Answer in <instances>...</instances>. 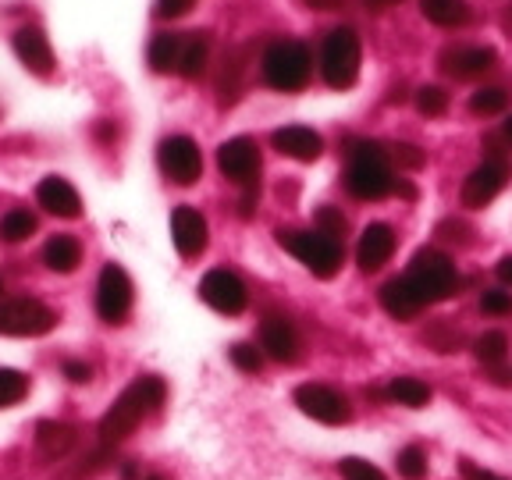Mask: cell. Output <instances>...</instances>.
Instances as JSON below:
<instances>
[{
    "mask_svg": "<svg viewBox=\"0 0 512 480\" xmlns=\"http://www.w3.org/2000/svg\"><path fill=\"white\" fill-rule=\"evenodd\" d=\"M164 395H168V384L160 381V377H153V374L136 377V381L114 399V406L104 413V420H100V441H104L107 448L121 445L153 409L164 406Z\"/></svg>",
    "mask_w": 512,
    "mask_h": 480,
    "instance_id": "obj_1",
    "label": "cell"
},
{
    "mask_svg": "<svg viewBox=\"0 0 512 480\" xmlns=\"http://www.w3.org/2000/svg\"><path fill=\"white\" fill-rule=\"evenodd\" d=\"M345 189L356 200H384L395 192V175L388 168V153L381 143L356 139L349 143V168H345Z\"/></svg>",
    "mask_w": 512,
    "mask_h": 480,
    "instance_id": "obj_2",
    "label": "cell"
},
{
    "mask_svg": "<svg viewBox=\"0 0 512 480\" xmlns=\"http://www.w3.org/2000/svg\"><path fill=\"white\" fill-rule=\"evenodd\" d=\"M260 75L278 93H299L310 86L313 54L303 40H274L260 57Z\"/></svg>",
    "mask_w": 512,
    "mask_h": 480,
    "instance_id": "obj_3",
    "label": "cell"
},
{
    "mask_svg": "<svg viewBox=\"0 0 512 480\" xmlns=\"http://www.w3.org/2000/svg\"><path fill=\"white\" fill-rule=\"evenodd\" d=\"M402 281H406L409 292L420 299V306L441 303V299L456 296V288H459L456 264H452L445 253H438V249H420V253L409 260V271Z\"/></svg>",
    "mask_w": 512,
    "mask_h": 480,
    "instance_id": "obj_4",
    "label": "cell"
},
{
    "mask_svg": "<svg viewBox=\"0 0 512 480\" xmlns=\"http://www.w3.org/2000/svg\"><path fill=\"white\" fill-rule=\"evenodd\" d=\"M320 75L331 89H352L360 79V36L352 25H338L320 47Z\"/></svg>",
    "mask_w": 512,
    "mask_h": 480,
    "instance_id": "obj_5",
    "label": "cell"
},
{
    "mask_svg": "<svg viewBox=\"0 0 512 480\" xmlns=\"http://www.w3.org/2000/svg\"><path fill=\"white\" fill-rule=\"evenodd\" d=\"M278 242L296 256L313 278H335L342 271V242L320 235L317 228L313 232H278Z\"/></svg>",
    "mask_w": 512,
    "mask_h": 480,
    "instance_id": "obj_6",
    "label": "cell"
},
{
    "mask_svg": "<svg viewBox=\"0 0 512 480\" xmlns=\"http://www.w3.org/2000/svg\"><path fill=\"white\" fill-rule=\"evenodd\" d=\"M57 324V313L32 296L0 299V335L8 338H36L47 335Z\"/></svg>",
    "mask_w": 512,
    "mask_h": 480,
    "instance_id": "obj_7",
    "label": "cell"
},
{
    "mask_svg": "<svg viewBox=\"0 0 512 480\" xmlns=\"http://www.w3.org/2000/svg\"><path fill=\"white\" fill-rule=\"evenodd\" d=\"M132 299H136V288L132 278L121 264H104L100 278H96V313L107 324H121V320L132 313Z\"/></svg>",
    "mask_w": 512,
    "mask_h": 480,
    "instance_id": "obj_8",
    "label": "cell"
},
{
    "mask_svg": "<svg viewBox=\"0 0 512 480\" xmlns=\"http://www.w3.org/2000/svg\"><path fill=\"white\" fill-rule=\"evenodd\" d=\"M217 168H221V175L228 182L239 185L242 192H249L260 185V168L264 164H260V150H256L253 139L239 136L217 146Z\"/></svg>",
    "mask_w": 512,
    "mask_h": 480,
    "instance_id": "obj_9",
    "label": "cell"
},
{
    "mask_svg": "<svg viewBox=\"0 0 512 480\" xmlns=\"http://www.w3.org/2000/svg\"><path fill=\"white\" fill-rule=\"evenodd\" d=\"M296 406L303 409L310 420L317 424H328V427H338V424H349L352 420V406L338 388L331 384H299L296 388Z\"/></svg>",
    "mask_w": 512,
    "mask_h": 480,
    "instance_id": "obj_10",
    "label": "cell"
},
{
    "mask_svg": "<svg viewBox=\"0 0 512 480\" xmlns=\"http://www.w3.org/2000/svg\"><path fill=\"white\" fill-rule=\"evenodd\" d=\"M160 171L171 178L175 185H196L203 175V153L200 143L189 136H168L157 150Z\"/></svg>",
    "mask_w": 512,
    "mask_h": 480,
    "instance_id": "obj_11",
    "label": "cell"
},
{
    "mask_svg": "<svg viewBox=\"0 0 512 480\" xmlns=\"http://www.w3.org/2000/svg\"><path fill=\"white\" fill-rule=\"evenodd\" d=\"M200 296L210 310L224 313V317H235V313H242L249 303V292H246V285H242V278L232 271H224V267H214V271L203 274Z\"/></svg>",
    "mask_w": 512,
    "mask_h": 480,
    "instance_id": "obj_12",
    "label": "cell"
},
{
    "mask_svg": "<svg viewBox=\"0 0 512 480\" xmlns=\"http://www.w3.org/2000/svg\"><path fill=\"white\" fill-rule=\"evenodd\" d=\"M509 175H512L509 160H502V157L484 160V164H480V168H473V171H470V178L463 182V207L484 210L491 200H495L498 192L505 189Z\"/></svg>",
    "mask_w": 512,
    "mask_h": 480,
    "instance_id": "obj_13",
    "label": "cell"
},
{
    "mask_svg": "<svg viewBox=\"0 0 512 480\" xmlns=\"http://www.w3.org/2000/svg\"><path fill=\"white\" fill-rule=\"evenodd\" d=\"M171 239H175V249L185 256V260L200 256L203 249H207V242H210L207 217H203L200 210H192V207H178L175 214H171Z\"/></svg>",
    "mask_w": 512,
    "mask_h": 480,
    "instance_id": "obj_14",
    "label": "cell"
},
{
    "mask_svg": "<svg viewBox=\"0 0 512 480\" xmlns=\"http://www.w3.org/2000/svg\"><path fill=\"white\" fill-rule=\"evenodd\" d=\"M260 349L271 356L274 363H296L299 360V331L292 328V320L271 313L260 324Z\"/></svg>",
    "mask_w": 512,
    "mask_h": 480,
    "instance_id": "obj_15",
    "label": "cell"
},
{
    "mask_svg": "<svg viewBox=\"0 0 512 480\" xmlns=\"http://www.w3.org/2000/svg\"><path fill=\"white\" fill-rule=\"evenodd\" d=\"M395 253V228L392 224H367L360 235V246H356V264H360L363 274H374L381 271Z\"/></svg>",
    "mask_w": 512,
    "mask_h": 480,
    "instance_id": "obj_16",
    "label": "cell"
},
{
    "mask_svg": "<svg viewBox=\"0 0 512 480\" xmlns=\"http://www.w3.org/2000/svg\"><path fill=\"white\" fill-rule=\"evenodd\" d=\"M15 54L32 75H40V79L54 75V50H50L47 32L36 29V25H22L15 32Z\"/></svg>",
    "mask_w": 512,
    "mask_h": 480,
    "instance_id": "obj_17",
    "label": "cell"
},
{
    "mask_svg": "<svg viewBox=\"0 0 512 480\" xmlns=\"http://www.w3.org/2000/svg\"><path fill=\"white\" fill-rule=\"evenodd\" d=\"M36 203H40L47 214L64 217V221H75L82 214V196L68 178L47 175L40 185H36Z\"/></svg>",
    "mask_w": 512,
    "mask_h": 480,
    "instance_id": "obj_18",
    "label": "cell"
},
{
    "mask_svg": "<svg viewBox=\"0 0 512 480\" xmlns=\"http://www.w3.org/2000/svg\"><path fill=\"white\" fill-rule=\"evenodd\" d=\"M498 64V54L491 47H456L441 54V68L456 79H477V75L491 72Z\"/></svg>",
    "mask_w": 512,
    "mask_h": 480,
    "instance_id": "obj_19",
    "label": "cell"
},
{
    "mask_svg": "<svg viewBox=\"0 0 512 480\" xmlns=\"http://www.w3.org/2000/svg\"><path fill=\"white\" fill-rule=\"evenodd\" d=\"M274 150H281L292 160L310 164V160H317L320 153H324V139H320V132H313V128H306V125H285L274 132Z\"/></svg>",
    "mask_w": 512,
    "mask_h": 480,
    "instance_id": "obj_20",
    "label": "cell"
},
{
    "mask_svg": "<svg viewBox=\"0 0 512 480\" xmlns=\"http://www.w3.org/2000/svg\"><path fill=\"white\" fill-rule=\"evenodd\" d=\"M210 61V36L207 32H185L182 54H178V75L182 79H200Z\"/></svg>",
    "mask_w": 512,
    "mask_h": 480,
    "instance_id": "obj_21",
    "label": "cell"
},
{
    "mask_svg": "<svg viewBox=\"0 0 512 480\" xmlns=\"http://www.w3.org/2000/svg\"><path fill=\"white\" fill-rule=\"evenodd\" d=\"M381 306L388 310V317H395V320H413L416 313L424 310V306H420V299L409 292V285L402 278L384 281V285H381Z\"/></svg>",
    "mask_w": 512,
    "mask_h": 480,
    "instance_id": "obj_22",
    "label": "cell"
},
{
    "mask_svg": "<svg viewBox=\"0 0 512 480\" xmlns=\"http://www.w3.org/2000/svg\"><path fill=\"white\" fill-rule=\"evenodd\" d=\"M43 264L57 274H72L82 264V246L72 235H54V239L43 246Z\"/></svg>",
    "mask_w": 512,
    "mask_h": 480,
    "instance_id": "obj_23",
    "label": "cell"
},
{
    "mask_svg": "<svg viewBox=\"0 0 512 480\" xmlns=\"http://www.w3.org/2000/svg\"><path fill=\"white\" fill-rule=\"evenodd\" d=\"M242 75H246V47L228 50L221 64V75H217V93H221V104H235L242 93Z\"/></svg>",
    "mask_w": 512,
    "mask_h": 480,
    "instance_id": "obj_24",
    "label": "cell"
},
{
    "mask_svg": "<svg viewBox=\"0 0 512 480\" xmlns=\"http://www.w3.org/2000/svg\"><path fill=\"white\" fill-rule=\"evenodd\" d=\"M178 54H182V36L178 32H157L150 40V68L157 75H168V72H178Z\"/></svg>",
    "mask_w": 512,
    "mask_h": 480,
    "instance_id": "obj_25",
    "label": "cell"
},
{
    "mask_svg": "<svg viewBox=\"0 0 512 480\" xmlns=\"http://www.w3.org/2000/svg\"><path fill=\"white\" fill-rule=\"evenodd\" d=\"M72 445H75L72 424H54V420H47V424L36 427V448H40L43 459H61Z\"/></svg>",
    "mask_w": 512,
    "mask_h": 480,
    "instance_id": "obj_26",
    "label": "cell"
},
{
    "mask_svg": "<svg viewBox=\"0 0 512 480\" xmlns=\"http://www.w3.org/2000/svg\"><path fill=\"white\" fill-rule=\"evenodd\" d=\"M427 22L441 25V29H459L470 22V4L466 0H420Z\"/></svg>",
    "mask_w": 512,
    "mask_h": 480,
    "instance_id": "obj_27",
    "label": "cell"
},
{
    "mask_svg": "<svg viewBox=\"0 0 512 480\" xmlns=\"http://www.w3.org/2000/svg\"><path fill=\"white\" fill-rule=\"evenodd\" d=\"M384 395L399 406H409V409H424L431 402V384L420 381V377H392V384L384 388Z\"/></svg>",
    "mask_w": 512,
    "mask_h": 480,
    "instance_id": "obj_28",
    "label": "cell"
},
{
    "mask_svg": "<svg viewBox=\"0 0 512 480\" xmlns=\"http://www.w3.org/2000/svg\"><path fill=\"white\" fill-rule=\"evenodd\" d=\"M509 104H512V93L505 86H480L477 93L470 96V111L480 114V118L509 111Z\"/></svg>",
    "mask_w": 512,
    "mask_h": 480,
    "instance_id": "obj_29",
    "label": "cell"
},
{
    "mask_svg": "<svg viewBox=\"0 0 512 480\" xmlns=\"http://www.w3.org/2000/svg\"><path fill=\"white\" fill-rule=\"evenodd\" d=\"M473 352L484 367H498V363L509 356V335L505 331H484V335L473 342Z\"/></svg>",
    "mask_w": 512,
    "mask_h": 480,
    "instance_id": "obj_30",
    "label": "cell"
},
{
    "mask_svg": "<svg viewBox=\"0 0 512 480\" xmlns=\"http://www.w3.org/2000/svg\"><path fill=\"white\" fill-rule=\"evenodd\" d=\"M32 232H36V214H29V210L15 207L0 217V239L4 242H25Z\"/></svg>",
    "mask_w": 512,
    "mask_h": 480,
    "instance_id": "obj_31",
    "label": "cell"
},
{
    "mask_svg": "<svg viewBox=\"0 0 512 480\" xmlns=\"http://www.w3.org/2000/svg\"><path fill=\"white\" fill-rule=\"evenodd\" d=\"M29 395V377L22 370L0 367V409H11Z\"/></svg>",
    "mask_w": 512,
    "mask_h": 480,
    "instance_id": "obj_32",
    "label": "cell"
},
{
    "mask_svg": "<svg viewBox=\"0 0 512 480\" xmlns=\"http://www.w3.org/2000/svg\"><path fill=\"white\" fill-rule=\"evenodd\" d=\"M402 480H424L427 477V452L420 445H406L395 459Z\"/></svg>",
    "mask_w": 512,
    "mask_h": 480,
    "instance_id": "obj_33",
    "label": "cell"
},
{
    "mask_svg": "<svg viewBox=\"0 0 512 480\" xmlns=\"http://www.w3.org/2000/svg\"><path fill=\"white\" fill-rule=\"evenodd\" d=\"M228 356H232L235 370H242V374H260L264 370V352L256 349L253 342H235L228 349Z\"/></svg>",
    "mask_w": 512,
    "mask_h": 480,
    "instance_id": "obj_34",
    "label": "cell"
},
{
    "mask_svg": "<svg viewBox=\"0 0 512 480\" xmlns=\"http://www.w3.org/2000/svg\"><path fill=\"white\" fill-rule=\"evenodd\" d=\"M416 111L427 114V118H441V114L448 111V93L441 86L416 89Z\"/></svg>",
    "mask_w": 512,
    "mask_h": 480,
    "instance_id": "obj_35",
    "label": "cell"
},
{
    "mask_svg": "<svg viewBox=\"0 0 512 480\" xmlns=\"http://www.w3.org/2000/svg\"><path fill=\"white\" fill-rule=\"evenodd\" d=\"M317 232H320V235H328V239H335V242H345V232H349V221H345L342 210H335V207H320V210H317Z\"/></svg>",
    "mask_w": 512,
    "mask_h": 480,
    "instance_id": "obj_36",
    "label": "cell"
},
{
    "mask_svg": "<svg viewBox=\"0 0 512 480\" xmlns=\"http://www.w3.org/2000/svg\"><path fill=\"white\" fill-rule=\"evenodd\" d=\"M338 473H342V480H388L374 463H367V459H356V456L342 459V463H338Z\"/></svg>",
    "mask_w": 512,
    "mask_h": 480,
    "instance_id": "obj_37",
    "label": "cell"
},
{
    "mask_svg": "<svg viewBox=\"0 0 512 480\" xmlns=\"http://www.w3.org/2000/svg\"><path fill=\"white\" fill-rule=\"evenodd\" d=\"M392 157H395V164H399V168H406V171H420L427 164V153L420 150V146H413V143H395Z\"/></svg>",
    "mask_w": 512,
    "mask_h": 480,
    "instance_id": "obj_38",
    "label": "cell"
},
{
    "mask_svg": "<svg viewBox=\"0 0 512 480\" xmlns=\"http://www.w3.org/2000/svg\"><path fill=\"white\" fill-rule=\"evenodd\" d=\"M480 310L491 313V317H505V313H512V292H502V288H488V292L480 296Z\"/></svg>",
    "mask_w": 512,
    "mask_h": 480,
    "instance_id": "obj_39",
    "label": "cell"
},
{
    "mask_svg": "<svg viewBox=\"0 0 512 480\" xmlns=\"http://www.w3.org/2000/svg\"><path fill=\"white\" fill-rule=\"evenodd\" d=\"M64 377H68L72 384H86L89 377H93V367H89V363H79V360H68L64 363Z\"/></svg>",
    "mask_w": 512,
    "mask_h": 480,
    "instance_id": "obj_40",
    "label": "cell"
},
{
    "mask_svg": "<svg viewBox=\"0 0 512 480\" xmlns=\"http://www.w3.org/2000/svg\"><path fill=\"white\" fill-rule=\"evenodd\" d=\"M189 4L192 0H157V15L160 18H178V15L189 11Z\"/></svg>",
    "mask_w": 512,
    "mask_h": 480,
    "instance_id": "obj_41",
    "label": "cell"
},
{
    "mask_svg": "<svg viewBox=\"0 0 512 480\" xmlns=\"http://www.w3.org/2000/svg\"><path fill=\"white\" fill-rule=\"evenodd\" d=\"M498 281H502V285H509L512 288V253L509 256H502V260H498Z\"/></svg>",
    "mask_w": 512,
    "mask_h": 480,
    "instance_id": "obj_42",
    "label": "cell"
},
{
    "mask_svg": "<svg viewBox=\"0 0 512 480\" xmlns=\"http://www.w3.org/2000/svg\"><path fill=\"white\" fill-rule=\"evenodd\" d=\"M306 4H313V8H320V11H331L338 0H306Z\"/></svg>",
    "mask_w": 512,
    "mask_h": 480,
    "instance_id": "obj_43",
    "label": "cell"
},
{
    "mask_svg": "<svg viewBox=\"0 0 512 480\" xmlns=\"http://www.w3.org/2000/svg\"><path fill=\"white\" fill-rule=\"evenodd\" d=\"M502 139L512 146V114H509V118H505V125H502Z\"/></svg>",
    "mask_w": 512,
    "mask_h": 480,
    "instance_id": "obj_44",
    "label": "cell"
},
{
    "mask_svg": "<svg viewBox=\"0 0 512 480\" xmlns=\"http://www.w3.org/2000/svg\"><path fill=\"white\" fill-rule=\"evenodd\" d=\"M370 4H377V8H388V4H399V0H370Z\"/></svg>",
    "mask_w": 512,
    "mask_h": 480,
    "instance_id": "obj_45",
    "label": "cell"
},
{
    "mask_svg": "<svg viewBox=\"0 0 512 480\" xmlns=\"http://www.w3.org/2000/svg\"><path fill=\"white\" fill-rule=\"evenodd\" d=\"M146 480H168V477H164V473H150Z\"/></svg>",
    "mask_w": 512,
    "mask_h": 480,
    "instance_id": "obj_46",
    "label": "cell"
},
{
    "mask_svg": "<svg viewBox=\"0 0 512 480\" xmlns=\"http://www.w3.org/2000/svg\"><path fill=\"white\" fill-rule=\"evenodd\" d=\"M0 292H4V278H0Z\"/></svg>",
    "mask_w": 512,
    "mask_h": 480,
    "instance_id": "obj_47",
    "label": "cell"
},
{
    "mask_svg": "<svg viewBox=\"0 0 512 480\" xmlns=\"http://www.w3.org/2000/svg\"><path fill=\"white\" fill-rule=\"evenodd\" d=\"M484 480H502V477H484Z\"/></svg>",
    "mask_w": 512,
    "mask_h": 480,
    "instance_id": "obj_48",
    "label": "cell"
}]
</instances>
